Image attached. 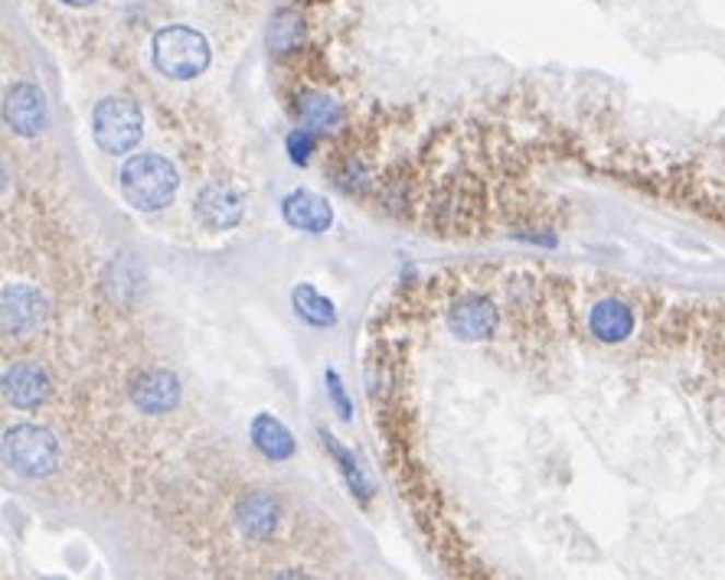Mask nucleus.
Wrapping results in <instances>:
<instances>
[{"mask_svg":"<svg viewBox=\"0 0 725 580\" xmlns=\"http://www.w3.org/2000/svg\"><path fill=\"white\" fill-rule=\"evenodd\" d=\"M118 180H121V196L138 212H157V209L171 205L174 196H177V187H180L174 164L161 154L128 157Z\"/></svg>","mask_w":725,"mask_h":580,"instance_id":"1","label":"nucleus"},{"mask_svg":"<svg viewBox=\"0 0 725 580\" xmlns=\"http://www.w3.org/2000/svg\"><path fill=\"white\" fill-rule=\"evenodd\" d=\"M151 56H154L157 72L167 79H177V82H190V79L203 75L213 59L210 39L200 29L180 26V23H171L154 33Z\"/></svg>","mask_w":725,"mask_h":580,"instance_id":"2","label":"nucleus"},{"mask_svg":"<svg viewBox=\"0 0 725 580\" xmlns=\"http://www.w3.org/2000/svg\"><path fill=\"white\" fill-rule=\"evenodd\" d=\"M3 460L26 480H43L59 466V440L39 424H16L3 434Z\"/></svg>","mask_w":725,"mask_h":580,"instance_id":"3","label":"nucleus"},{"mask_svg":"<svg viewBox=\"0 0 725 580\" xmlns=\"http://www.w3.org/2000/svg\"><path fill=\"white\" fill-rule=\"evenodd\" d=\"M144 115L131 98H102L92 111V138L105 154H128L141 144Z\"/></svg>","mask_w":725,"mask_h":580,"instance_id":"4","label":"nucleus"},{"mask_svg":"<svg viewBox=\"0 0 725 580\" xmlns=\"http://www.w3.org/2000/svg\"><path fill=\"white\" fill-rule=\"evenodd\" d=\"M448 330L452 336L465 340V343H481L490 340L500 327V313L496 307L483 297V294H461L448 304Z\"/></svg>","mask_w":725,"mask_h":580,"instance_id":"5","label":"nucleus"},{"mask_svg":"<svg viewBox=\"0 0 725 580\" xmlns=\"http://www.w3.org/2000/svg\"><path fill=\"white\" fill-rule=\"evenodd\" d=\"M46 317V297L30 284H3L0 291V323L3 336H26Z\"/></svg>","mask_w":725,"mask_h":580,"instance_id":"6","label":"nucleus"},{"mask_svg":"<svg viewBox=\"0 0 725 580\" xmlns=\"http://www.w3.org/2000/svg\"><path fill=\"white\" fill-rule=\"evenodd\" d=\"M3 121L20 138H36L46 128V95L33 82H13L3 95Z\"/></svg>","mask_w":725,"mask_h":580,"instance_id":"7","label":"nucleus"},{"mask_svg":"<svg viewBox=\"0 0 725 580\" xmlns=\"http://www.w3.org/2000/svg\"><path fill=\"white\" fill-rule=\"evenodd\" d=\"M0 388H3V401L10 407L33 411L49 398L52 382H49V372L39 363H13V366L3 369Z\"/></svg>","mask_w":725,"mask_h":580,"instance_id":"8","label":"nucleus"},{"mask_svg":"<svg viewBox=\"0 0 725 580\" xmlns=\"http://www.w3.org/2000/svg\"><path fill=\"white\" fill-rule=\"evenodd\" d=\"M131 404L144 414H167L180 404V379L167 369H148L131 379Z\"/></svg>","mask_w":725,"mask_h":580,"instance_id":"9","label":"nucleus"},{"mask_svg":"<svg viewBox=\"0 0 725 580\" xmlns=\"http://www.w3.org/2000/svg\"><path fill=\"white\" fill-rule=\"evenodd\" d=\"M236 529L252 542H265L281 525V502L271 493H248L236 502Z\"/></svg>","mask_w":725,"mask_h":580,"instance_id":"10","label":"nucleus"},{"mask_svg":"<svg viewBox=\"0 0 725 580\" xmlns=\"http://www.w3.org/2000/svg\"><path fill=\"white\" fill-rule=\"evenodd\" d=\"M281 215L291 228L297 232H311V235H324L334 225V205L324 196L311 193V190H294L281 199Z\"/></svg>","mask_w":725,"mask_h":580,"instance_id":"11","label":"nucleus"},{"mask_svg":"<svg viewBox=\"0 0 725 580\" xmlns=\"http://www.w3.org/2000/svg\"><path fill=\"white\" fill-rule=\"evenodd\" d=\"M634 327H638L634 310L624 300H618V297H605V300H598L588 310V333L598 343L618 346V343H624L634 333Z\"/></svg>","mask_w":725,"mask_h":580,"instance_id":"12","label":"nucleus"},{"mask_svg":"<svg viewBox=\"0 0 725 580\" xmlns=\"http://www.w3.org/2000/svg\"><path fill=\"white\" fill-rule=\"evenodd\" d=\"M242 209H245V205H242V196L233 193V190L223 187V184L203 187L200 196H197V202H194L197 218H200L207 228H213V232H226V228L239 225Z\"/></svg>","mask_w":725,"mask_h":580,"instance_id":"13","label":"nucleus"},{"mask_svg":"<svg viewBox=\"0 0 725 580\" xmlns=\"http://www.w3.org/2000/svg\"><path fill=\"white\" fill-rule=\"evenodd\" d=\"M248 437H252V447H255L265 460L281 463V460L294 457V437H291V430H288L274 414H268V411H258V414L252 417Z\"/></svg>","mask_w":725,"mask_h":580,"instance_id":"14","label":"nucleus"},{"mask_svg":"<svg viewBox=\"0 0 725 580\" xmlns=\"http://www.w3.org/2000/svg\"><path fill=\"white\" fill-rule=\"evenodd\" d=\"M317 434H320V443H324V450L334 457V463H337V470H340V476H343V483H347V489H350V496H356V502L360 506H366L370 499H373V483L366 480V473H363V466L356 463V457L330 434V430H324V427H317Z\"/></svg>","mask_w":725,"mask_h":580,"instance_id":"15","label":"nucleus"},{"mask_svg":"<svg viewBox=\"0 0 725 580\" xmlns=\"http://www.w3.org/2000/svg\"><path fill=\"white\" fill-rule=\"evenodd\" d=\"M297 115H301V125H304V128L320 131V134L337 131L340 121H343L340 102H334V98L324 95V92H304V95L297 98Z\"/></svg>","mask_w":725,"mask_h":580,"instance_id":"16","label":"nucleus"},{"mask_svg":"<svg viewBox=\"0 0 725 580\" xmlns=\"http://www.w3.org/2000/svg\"><path fill=\"white\" fill-rule=\"evenodd\" d=\"M291 304H294V313L301 320H307L311 327H334L337 323V307L330 297H324L314 284H297L291 291Z\"/></svg>","mask_w":725,"mask_h":580,"instance_id":"17","label":"nucleus"},{"mask_svg":"<svg viewBox=\"0 0 725 580\" xmlns=\"http://www.w3.org/2000/svg\"><path fill=\"white\" fill-rule=\"evenodd\" d=\"M301 43H304V16L291 7L278 10L268 26L271 52H294V49H301Z\"/></svg>","mask_w":725,"mask_h":580,"instance_id":"18","label":"nucleus"},{"mask_svg":"<svg viewBox=\"0 0 725 580\" xmlns=\"http://www.w3.org/2000/svg\"><path fill=\"white\" fill-rule=\"evenodd\" d=\"M284 151L291 157V164L304 167L314 154V131L311 128H294L288 138H284Z\"/></svg>","mask_w":725,"mask_h":580,"instance_id":"19","label":"nucleus"},{"mask_svg":"<svg viewBox=\"0 0 725 580\" xmlns=\"http://www.w3.org/2000/svg\"><path fill=\"white\" fill-rule=\"evenodd\" d=\"M324 382H327V394H330V404L337 407L340 421H350V417H353V401L347 398V386H343L340 372H337V369H327V372H324Z\"/></svg>","mask_w":725,"mask_h":580,"instance_id":"20","label":"nucleus"},{"mask_svg":"<svg viewBox=\"0 0 725 580\" xmlns=\"http://www.w3.org/2000/svg\"><path fill=\"white\" fill-rule=\"evenodd\" d=\"M66 7H92L95 0H62Z\"/></svg>","mask_w":725,"mask_h":580,"instance_id":"21","label":"nucleus"}]
</instances>
